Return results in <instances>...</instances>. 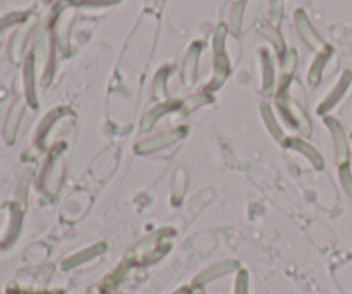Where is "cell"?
<instances>
[{"label":"cell","mask_w":352,"mask_h":294,"mask_svg":"<svg viewBox=\"0 0 352 294\" xmlns=\"http://www.w3.org/2000/svg\"><path fill=\"white\" fill-rule=\"evenodd\" d=\"M340 177H342V183H344L345 190H347L349 194H351V196H352V177H351V174H349L347 170L344 169V170H342Z\"/></svg>","instance_id":"6"},{"label":"cell","mask_w":352,"mask_h":294,"mask_svg":"<svg viewBox=\"0 0 352 294\" xmlns=\"http://www.w3.org/2000/svg\"><path fill=\"white\" fill-rule=\"evenodd\" d=\"M186 184V172H184V170H179V172L176 174V183H174V196H176V200H180V198H183Z\"/></svg>","instance_id":"4"},{"label":"cell","mask_w":352,"mask_h":294,"mask_svg":"<svg viewBox=\"0 0 352 294\" xmlns=\"http://www.w3.org/2000/svg\"><path fill=\"white\" fill-rule=\"evenodd\" d=\"M296 145H297V148H299V150H303V153H304V155H307V157H309L311 160H313V162H316V163H318V167H320L321 163H323V162H321V159H320V157H318V153L314 152V150L311 148V146L304 145V143H301V142H296Z\"/></svg>","instance_id":"5"},{"label":"cell","mask_w":352,"mask_h":294,"mask_svg":"<svg viewBox=\"0 0 352 294\" xmlns=\"http://www.w3.org/2000/svg\"><path fill=\"white\" fill-rule=\"evenodd\" d=\"M62 174H64V160L57 159L56 162H54V169H52V174H50V191L52 193H56L57 188H59L60 181H62Z\"/></svg>","instance_id":"3"},{"label":"cell","mask_w":352,"mask_h":294,"mask_svg":"<svg viewBox=\"0 0 352 294\" xmlns=\"http://www.w3.org/2000/svg\"><path fill=\"white\" fill-rule=\"evenodd\" d=\"M330 128L331 133H333V138H335V148H337V155H338V162H345L347 160V142H345V136L344 131H342L340 126L337 122L330 121Z\"/></svg>","instance_id":"2"},{"label":"cell","mask_w":352,"mask_h":294,"mask_svg":"<svg viewBox=\"0 0 352 294\" xmlns=\"http://www.w3.org/2000/svg\"><path fill=\"white\" fill-rule=\"evenodd\" d=\"M183 136H184V129H177V131L163 133V135H159V136H155V138L145 139V142L139 143L138 152L148 153V152H153V150L165 148V146L172 145V143H176V142H179Z\"/></svg>","instance_id":"1"}]
</instances>
